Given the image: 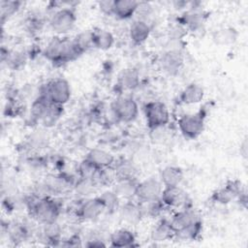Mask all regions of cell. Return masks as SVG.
<instances>
[{"instance_id":"ac0fdd59","label":"cell","mask_w":248,"mask_h":248,"mask_svg":"<svg viewBox=\"0 0 248 248\" xmlns=\"http://www.w3.org/2000/svg\"><path fill=\"white\" fill-rule=\"evenodd\" d=\"M204 96L203 88L198 83L188 84L179 95V100L184 105H195L200 103Z\"/></svg>"},{"instance_id":"603a6c76","label":"cell","mask_w":248,"mask_h":248,"mask_svg":"<svg viewBox=\"0 0 248 248\" xmlns=\"http://www.w3.org/2000/svg\"><path fill=\"white\" fill-rule=\"evenodd\" d=\"M174 232L170 224V221L163 219L157 223V225L151 231V239L153 241H166L168 239L173 238Z\"/></svg>"},{"instance_id":"7a4b0ae2","label":"cell","mask_w":248,"mask_h":248,"mask_svg":"<svg viewBox=\"0 0 248 248\" xmlns=\"http://www.w3.org/2000/svg\"><path fill=\"white\" fill-rule=\"evenodd\" d=\"M29 208L34 219L42 225L57 221L60 214L59 204L48 196L37 197L34 202L30 203Z\"/></svg>"},{"instance_id":"8fae6325","label":"cell","mask_w":248,"mask_h":248,"mask_svg":"<svg viewBox=\"0 0 248 248\" xmlns=\"http://www.w3.org/2000/svg\"><path fill=\"white\" fill-rule=\"evenodd\" d=\"M159 64L165 73L174 76L182 69L184 58L178 49H170L160 56Z\"/></svg>"},{"instance_id":"4dcf8cb0","label":"cell","mask_w":248,"mask_h":248,"mask_svg":"<svg viewBox=\"0 0 248 248\" xmlns=\"http://www.w3.org/2000/svg\"><path fill=\"white\" fill-rule=\"evenodd\" d=\"M42 234L45 239L54 242L60 240V234H61V228L57 224V222L43 224V230Z\"/></svg>"},{"instance_id":"f1b7e54d","label":"cell","mask_w":248,"mask_h":248,"mask_svg":"<svg viewBox=\"0 0 248 248\" xmlns=\"http://www.w3.org/2000/svg\"><path fill=\"white\" fill-rule=\"evenodd\" d=\"M99 198L104 204L105 211L113 212L116 209H119L120 198L113 190L105 191L101 196H99Z\"/></svg>"},{"instance_id":"83f0119b","label":"cell","mask_w":248,"mask_h":248,"mask_svg":"<svg viewBox=\"0 0 248 248\" xmlns=\"http://www.w3.org/2000/svg\"><path fill=\"white\" fill-rule=\"evenodd\" d=\"M73 42L82 54L93 46V30H84L79 32L73 38Z\"/></svg>"},{"instance_id":"277c9868","label":"cell","mask_w":248,"mask_h":248,"mask_svg":"<svg viewBox=\"0 0 248 248\" xmlns=\"http://www.w3.org/2000/svg\"><path fill=\"white\" fill-rule=\"evenodd\" d=\"M144 116L148 128L155 129L166 126L170 121L168 107L160 101H150L143 108Z\"/></svg>"},{"instance_id":"ba28073f","label":"cell","mask_w":248,"mask_h":248,"mask_svg":"<svg viewBox=\"0 0 248 248\" xmlns=\"http://www.w3.org/2000/svg\"><path fill=\"white\" fill-rule=\"evenodd\" d=\"M163 188L164 186L159 178L148 177L138 183L135 197L140 203L148 202L160 199Z\"/></svg>"},{"instance_id":"4fadbf2b","label":"cell","mask_w":248,"mask_h":248,"mask_svg":"<svg viewBox=\"0 0 248 248\" xmlns=\"http://www.w3.org/2000/svg\"><path fill=\"white\" fill-rule=\"evenodd\" d=\"M244 190L239 181H230L222 188L218 189L212 196V199L219 203H229L232 200L238 198Z\"/></svg>"},{"instance_id":"30bf717a","label":"cell","mask_w":248,"mask_h":248,"mask_svg":"<svg viewBox=\"0 0 248 248\" xmlns=\"http://www.w3.org/2000/svg\"><path fill=\"white\" fill-rule=\"evenodd\" d=\"M105 211L104 204L99 197L89 198L81 202L77 210V216L85 221H92L97 219Z\"/></svg>"},{"instance_id":"f546056e","label":"cell","mask_w":248,"mask_h":248,"mask_svg":"<svg viewBox=\"0 0 248 248\" xmlns=\"http://www.w3.org/2000/svg\"><path fill=\"white\" fill-rule=\"evenodd\" d=\"M101 169L97 168L94 164H92L89 160L84 158L78 166V171L80 178L94 181L96 175L98 174ZM94 183V182H93Z\"/></svg>"},{"instance_id":"d6a6232c","label":"cell","mask_w":248,"mask_h":248,"mask_svg":"<svg viewBox=\"0 0 248 248\" xmlns=\"http://www.w3.org/2000/svg\"><path fill=\"white\" fill-rule=\"evenodd\" d=\"M7 61V65L11 68L17 69L21 66H23L25 62V55L21 51H14L10 52L7 55V58L5 59Z\"/></svg>"},{"instance_id":"5bb4252c","label":"cell","mask_w":248,"mask_h":248,"mask_svg":"<svg viewBox=\"0 0 248 248\" xmlns=\"http://www.w3.org/2000/svg\"><path fill=\"white\" fill-rule=\"evenodd\" d=\"M150 25L144 19L135 20L129 28V37L131 41L136 45L144 43L150 36Z\"/></svg>"},{"instance_id":"e0dca14e","label":"cell","mask_w":248,"mask_h":248,"mask_svg":"<svg viewBox=\"0 0 248 248\" xmlns=\"http://www.w3.org/2000/svg\"><path fill=\"white\" fill-rule=\"evenodd\" d=\"M136 236L134 232L126 228L118 229L109 235V243L112 247H133L135 246Z\"/></svg>"},{"instance_id":"7c38bea8","label":"cell","mask_w":248,"mask_h":248,"mask_svg":"<svg viewBox=\"0 0 248 248\" xmlns=\"http://www.w3.org/2000/svg\"><path fill=\"white\" fill-rule=\"evenodd\" d=\"M169 221L173 232H175L183 227H186L196 222H200L202 221V219L199 212L190 206L186 208H181L176 211Z\"/></svg>"},{"instance_id":"4316f807","label":"cell","mask_w":248,"mask_h":248,"mask_svg":"<svg viewBox=\"0 0 248 248\" xmlns=\"http://www.w3.org/2000/svg\"><path fill=\"white\" fill-rule=\"evenodd\" d=\"M138 183L139 182L136 179L117 180L113 191L119 196L120 199L123 198L126 200H130L136 196V189Z\"/></svg>"},{"instance_id":"9c48e42d","label":"cell","mask_w":248,"mask_h":248,"mask_svg":"<svg viewBox=\"0 0 248 248\" xmlns=\"http://www.w3.org/2000/svg\"><path fill=\"white\" fill-rule=\"evenodd\" d=\"M165 206L171 208H186L190 207V199L187 193L179 186L164 187L160 196Z\"/></svg>"},{"instance_id":"484cf974","label":"cell","mask_w":248,"mask_h":248,"mask_svg":"<svg viewBox=\"0 0 248 248\" xmlns=\"http://www.w3.org/2000/svg\"><path fill=\"white\" fill-rule=\"evenodd\" d=\"M202 232V221L193 223L186 227H183L174 232L173 238L181 241H191L195 240Z\"/></svg>"},{"instance_id":"e575fe53","label":"cell","mask_w":248,"mask_h":248,"mask_svg":"<svg viewBox=\"0 0 248 248\" xmlns=\"http://www.w3.org/2000/svg\"><path fill=\"white\" fill-rule=\"evenodd\" d=\"M113 3L114 0H104V1H99L98 2V7L100 9V11L103 14L106 15H112L113 13Z\"/></svg>"},{"instance_id":"7402d4cb","label":"cell","mask_w":248,"mask_h":248,"mask_svg":"<svg viewBox=\"0 0 248 248\" xmlns=\"http://www.w3.org/2000/svg\"><path fill=\"white\" fill-rule=\"evenodd\" d=\"M137 168L130 161H122L118 164H114V178L117 180H129L137 179Z\"/></svg>"},{"instance_id":"52a82bcc","label":"cell","mask_w":248,"mask_h":248,"mask_svg":"<svg viewBox=\"0 0 248 248\" xmlns=\"http://www.w3.org/2000/svg\"><path fill=\"white\" fill-rule=\"evenodd\" d=\"M113 115L122 122H132L139 114V106L134 98L129 96H120L116 98L111 106Z\"/></svg>"},{"instance_id":"9a60e30c","label":"cell","mask_w":248,"mask_h":248,"mask_svg":"<svg viewBox=\"0 0 248 248\" xmlns=\"http://www.w3.org/2000/svg\"><path fill=\"white\" fill-rule=\"evenodd\" d=\"M85 158L99 169H108L115 164L113 155L110 152L101 148L91 149L86 154Z\"/></svg>"},{"instance_id":"d4e9b609","label":"cell","mask_w":248,"mask_h":248,"mask_svg":"<svg viewBox=\"0 0 248 248\" xmlns=\"http://www.w3.org/2000/svg\"><path fill=\"white\" fill-rule=\"evenodd\" d=\"M62 107L63 106L49 103L46 109L41 116L39 122L42 123V125L45 127H52L59 120V118L63 112Z\"/></svg>"},{"instance_id":"3957f363","label":"cell","mask_w":248,"mask_h":248,"mask_svg":"<svg viewBox=\"0 0 248 248\" xmlns=\"http://www.w3.org/2000/svg\"><path fill=\"white\" fill-rule=\"evenodd\" d=\"M40 94L45 96L50 103L63 106L71 98V86L65 78H57L44 85Z\"/></svg>"},{"instance_id":"d590c367","label":"cell","mask_w":248,"mask_h":248,"mask_svg":"<svg viewBox=\"0 0 248 248\" xmlns=\"http://www.w3.org/2000/svg\"><path fill=\"white\" fill-rule=\"evenodd\" d=\"M86 246H88V247H102V246H106V243H104L100 239H91V240L88 241Z\"/></svg>"},{"instance_id":"d6986e66","label":"cell","mask_w":248,"mask_h":248,"mask_svg":"<svg viewBox=\"0 0 248 248\" xmlns=\"http://www.w3.org/2000/svg\"><path fill=\"white\" fill-rule=\"evenodd\" d=\"M159 179L164 187L179 186L183 180V171L176 166H167L161 170Z\"/></svg>"},{"instance_id":"ffe728a7","label":"cell","mask_w":248,"mask_h":248,"mask_svg":"<svg viewBox=\"0 0 248 248\" xmlns=\"http://www.w3.org/2000/svg\"><path fill=\"white\" fill-rule=\"evenodd\" d=\"M138 5L135 0H114L112 15L119 19H128L136 14Z\"/></svg>"},{"instance_id":"cb8c5ba5","label":"cell","mask_w":248,"mask_h":248,"mask_svg":"<svg viewBox=\"0 0 248 248\" xmlns=\"http://www.w3.org/2000/svg\"><path fill=\"white\" fill-rule=\"evenodd\" d=\"M114 44L113 35L105 29L93 30V46L100 50H108Z\"/></svg>"},{"instance_id":"1f68e13d","label":"cell","mask_w":248,"mask_h":248,"mask_svg":"<svg viewBox=\"0 0 248 248\" xmlns=\"http://www.w3.org/2000/svg\"><path fill=\"white\" fill-rule=\"evenodd\" d=\"M21 3L18 1H7L3 0L0 2V13H1V18L2 21L5 18H8L12 16L15 13L17 12V10L20 8Z\"/></svg>"},{"instance_id":"8992f818","label":"cell","mask_w":248,"mask_h":248,"mask_svg":"<svg viewBox=\"0 0 248 248\" xmlns=\"http://www.w3.org/2000/svg\"><path fill=\"white\" fill-rule=\"evenodd\" d=\"M77 20L75 10L72 7H62L56 10L49 18V26L51 30L63 35L73 29Z\"/></svg>"},{"instance_id":"2e32d148","label":"cell","mask_w":248,"mask_h":248,"mask_svg":"<svg viewBox=\"0 0 248 248\" xmlns=\"http://www.w3.org/2000/svg\"><path fill=\"white\" fill-rule=\"evenodd\" d=\"M120 217L129 224H137L143 217L141 204L128 201L121 206H119Z\"/></svg>"},{"instance_id":"44dd1931","label":"cell","mask_w":248,"mask_h":248,"mask_svg":"<svg viewBox=\"0 0 248 248\" xmlns=\"http://www.w3.org/2000/svg\"><path fill=\"white\" fill-rule=\"evenodd\" d=\"M140 84V75L136 69L127 68L118 76V85L124 90H133Z\"/></svg>"},{"instance_id":"6da1fadb","label":"cell","mask_w":248,"mask_h":248,"mask_svg":"<svg viewBox=\"0 0 248 248\" xmlns=\"http://www.w3.org/2000/svg\"><path fill=\"white\" fill-rule=\"evenodd\" d=\"M43 55L53 64L62 65L75 60L81 53L76 46L73 39L70 40L56 36L47 42L43 50Z\"/></svg>"},{"instance_id":"5b68a950","label":"cell","mask_w":248,"mask_h":248,"mask_svg":"<svg viewBox=\"0 0 248 248\" xmlns=\"http://www.w3.org/2000/svg\"><path fill=\"white\" fill-rule=\"evenodd\" d=\"M177 126L185 138L194 140L198 138L204 129V115L202 111L183 114L179 117Z\"/></svg>"},{"instance_id":"836d02e7","label":"cell","mask_w":248,"mask_h":248,"mask_svg":"<svg viewBox=\"0 0 248 248\" xmlns=\"http://www.w3.org/2000/svg\"><path fill=\"white\" fill-rule=\"evenodd\" d=\"M214 39H216V42L218 44H223L224 45V44H228V43L233 42L234 36H233V32L232 30L223 29V30H220L216 34V37Z\"/></svg>"}]
</instances>
